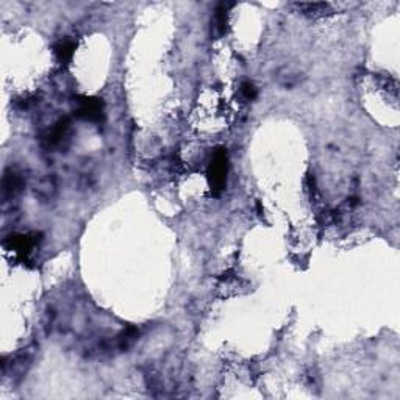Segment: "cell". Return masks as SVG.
Returning a JSON list of instances; mask_svg holds the SVG:
<instances>
[{
  "mask_svg": "<svg viewBox=\"0 0 400 400\" xmlns=\"http://www.w3.org/2000/svg\"><path fill=\"white\" fill-rule=\"evenodd\" d=\"M227 174H228V155L225 149L214 150L210 166H208V182L211 192L219 195L227 186Z\"/></svg>",
  "mask_w": 400,
  "mask_h": 400,
  "instance_id": "6da1fadb",
  "label": "cell"
},
{
  "mask_svg": "<svg viewBox=\"0 0 400 400\" xmlns=\"http://www.w3.org/2000/svg\"><path fill=\"white\" fill-rule=\"evenodd\" d=\"M75 116L89 121V122H102L105 116V105L104 100L98 97H89V95H78L75 100Z\"/></svg>",
  "mask_w": 400,
  "mask_h": 400,
  "instance_id": "7a4b0ae2",
  "label": "cell"
},
{
  "mask_svg": "<svg viewBox=\"0 0 400 400\" xmlns=\"http://www.w3.org/2000/svg\"><path fill=\"white\" fill-rule=\"evenodd\" d=\"M38 233H27V235H14L7 239V247L10 250H14L19 255H28L33 249L36 247L39 238Z\"/></svg>",
  "mask_w": 400,
  "mask_h": 400,
  "instance_id": "3957f363",
  "label": "cell"
},
{
  "mask_svg": "<svg viewBox=\"0 0 400 400\" xmlns=\"http://www.w3.org/2000/svg\"><path fill=\"white\" fill-rule=\"evenodd\" d=\"M77 49V44L71 39H64V41H59L56 46H55V55L58 58L59 63H64L68 64L72 56H74V52Z\"/></svg>",
  "mask_w": 400,
  "mask_h": 400,
  "instance_id": "277c9868",
  "label": "cell"
},
{
  "mask_svg": "<svg viewBox=\"0 0 400 400\" xmlns=\"http://www.w3.org/2000/svg\"><path fill=\"white\" fill-rule=\"evenodd\" d=\"M228 7L227 4H221L216 8V14H214V27L217 30V35H224L227 30V13H228Z\"/></svg>",
  "mask_w": 400,
  "mask_h": 400,
  "instance_id": "5b68a950",
  "label": "cell"
},
{
  "mask_svg": "<svg viewBox=\"0 0 400 400\" xmlns=\"http://www.w3.org/2000/svg\"><path fill=\"white\" fill-rule=\"evenodd\" d=\"M68 128H69V121L68 119H61L56 125H55V128L52 130V133L49 135V143L50 144H58L59 141H61V138L66 135V131H68Z\"/></svg>",
  "mask_w": 400,
  "mask_h": 400,
  "instance_id": "8992f818",
  "label": "cell"
},
{
  "mask_svg": "<svg viewBox=\"0 0 400 400\" xmlns=\"http://www.w3.org/2000/svg\"><path fill=\"white\" fill-rule=\"evenodd\" d=\"M136 336H138V330H136L135 327L125 328V330L121 333V335H119V347H121L122 350L128 349L133 343H135Z\"/></svg>",
  "mask_w": 400,
  "mask_h": 400,
  "instance_id": "52a82bcc",
  "label": "cell"
},
{
  "mask_svg": "<svg viewBox=\"0 0 400 400\" xmlns=\"http://www.w3.org/2000/svg\"><path fill=\"white\" fill-rule=\"evenodd\" d=\"M22 186V180L17 174H7L4 178V189L5 192H14L16 189H19Z\"/></svg>",
  "mask_w": 400,
  "mask_h": 400,
  "instance_id": "ba28073f",
  "label": "cell"
},
{
  "mask_svg": "<svg viewBox=\"0 0 400 400\" xmlns=\"http://www.w3.org/2000/svg\"><path fill=\"white\" fill-rule=\"evenodd\" d=\"M241 94L246 100H255L256 95H258V91H256V88L252 82H244L241 85Z\"/></svg>",
  "mask_w": 400,
  "mask_h": 400,
  "instance_id": "9c48e42d",
  "label": "cell"
},
{
  "mask_svg": "<svg viewBox=\"0 0 400 400\" xmlns=\"http://www.w3.org/2000/svg\"><path fill=\"white\" fill-rule=\"evenodd\" d=\"M256 210H258V214H263V207H261V202H256Z\"/></svg>",
  "mask_w": 400,
  "mask_h": 400,
  "instance_id": "30bf717a",
  "label": "cell"
}]
</instances>
